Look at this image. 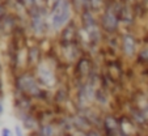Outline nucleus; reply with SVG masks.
Listing matches in <instances>:
<instances>
[{
  "label": "nucleus",
  "instance_id": "19",
  "mask_svg": "<svg viewBox=\"0 0 148 136\" xmlns=\"http://www.w3.org/2000/svg\"><path fill=\"white\" fill-rule=\"evenodd\" d=\"M106 0H88V9L95 12L96 14H100L105 8Z\"/></svg>",
  "mask_w": 148,
  "mask_h": 136
},
{
  "label": "nucleus",
  "instance_id": "21",
  "mask_svg": "<svg viewBox=\"0 0 148 136\" xmlns=\"http://www.w3.org/2000/svg\"><path fill=\"white\" fill-rule=\"evenodd\" d=\"M76 136H103L100 127H90L84 132H76Z\"/></svg>",
  "mask_w": 148,
  "mask_h": 136
},
{
  "label": "nucleus",
  "instance_id": "6",
  "mask_svg": "<svg viewBox=\"0 0 148 136\" xmlns=\"http://www.w3.org/2000/svg\"><path fill=\"white\" fill-rule=\"evenodd\" d=\"M96 89H97V86L88 83V81H84V83L73 86V96H72L73 111H77L81 110V109L95 105Z\"/></svg>",
  "mask_w": 148,
  "mask_h": 136
},
{
  "label": "nucleus",
  "instance_id": "25",
  "mask_svg": "<svg viewBox=\"0 0 148 136\" xmlns=\"http://www.w3.org/2000/svg\"><path fill=\"white\" fill-rule=\"evenodd\" d=\"M0 136H14V132L8 127H3L1 128V132H0Z\"/></svg>",
  "mask_w": 148,
  "mask_h": 136
},
{
  "label": "nucleus",
  "instance_id": "20",
  "mask_svg": "<svg viewBox=\"0 0 148 136\" xmlns=\"http://www.w3.org/2000/svg\"><path fill=\"white\" fill-rule=\"evenodd\" d=\"M75 14H79L81 11L88 8V0H71Z\"/></svg>",
  "mask_w": 148,
  "mask_h": 136
},
{
  "label": "nucleus",
  "instance_id": "14",
  "mask_svg": "<svg viewBox=\"0 0 148 136\" xmlns=\"http://www.w3.org/2000/svg\"><path fill=\"white\" fill-rule=\"evenodd\" d=\"M17 118H18V120L21 122V126H23V128L28 133H32L34 132V131L38 128L39 126V120L38 118H37L36 113H33V111H25V113H16Z\"/></svg>",
  "mask_w": 148,
  "mask_h": 136
},
{
  "label": "nucleus",
  "instance_id": "15",
  "mask_svg": "<svg viewBox=\"0 0 148 136\" xmlns=\"http://www.w3.org/2000/svg\"><path fill=\"white\" fill-rule=\"evenodd\" d=\"M45 54L42 47H39L38 44H30L26 46V68L33 70L34 67L43 59Z\"/></svg>",
  "mask_w": 148,
  "mask_h": 136
},
{
  "label": "nucleus",
  "instance_id": "2",
  "mask_svg": "<svg viewBox=\"0 0 148 136\" xmlns=\"http://www.w3.org/2000/svg\"><path fill=\"white\" fill-rule=\"evenodd\" d=\"M73 12L71 0H58L56 3L49 7L47 22H49V36H56L59 30L64 28L68 22L73 20Z\"/></svg>",
  "mask_w": 148,
  "mask_h": 136
},
{
  "label": "nucleus",
  "instance_id": "9",
  "mask_svg": "<svg viewBox=\"0 0 148 136\" xmlns=\"http://www.w3.org/2000/svg\"><path fill=\"white\" fill-rule=\"evenodd\" d=\"M13 94V107L16 113H25V111H36L39 103H37L32 97L24 94L17 90H12Z\"/></svg>",
  "mask_w": 148,
  "mask_h": 136
},
{
  "label": "nucleus",
  "instance_id": "26",
  "mask_svg": "<svg viewBox=\"0 0 148 136\" xmlns=\"http://www.w3.org/2000/svg\"><path fill=\"white\" fill-rule=\"evenodd\" d=\"M5 94V89H4V80L3 77L0 76V98H3Z\"/></svg>",
  "mask_w": 148,
  "mask_h": 136
},
{
  "label": "nucleus",
  "instance_id": "10",
  "mask_svg": "<svg viewBox=\"0 0 148 136\" xmlns=\"http://www.w3.org/2000/svg\"><path fill=\"white\" fill-rule=\"evenodd\" d=\"M79 28L80 26L76 24L75 20L68 22L67 25L62 29V30H59L58 34H56V37H58V46L77 42L79 41Z\"/></svg>",
  "mask_w": 148,
  "mask_h": 136
},
{
  "label": "nucleus",
  "instance_id": "13",
  "mask_svg": "<svg viewBox=\"0 0 148 136\" xmlns=\"http://www.w3.org/2000/svg\"><path fill=\"white\" fill-rule=\"evenodd\" d=\"M130 101L132 105H135L143 114L148 118V92L143 88H136L132 90V94L130 96Z\"/></svg>",
  "mask_w": 148,
  "mask_h": 136
},
{
  "label": "nucleus",
  "instance_id": "12",
  "mask_svg": "<svg viewBox=\"0 0 148 136\" xmlns=\"http://www.w3.org/2000/svg\"><path fill=\"white\" fill-rule=\"evenodd\" d=\"M139 128L126 111L119 114V136H135Z\"/></svg>",
  "mask_w": 148,
  "mask_h": 136
},
{
  "label": "nucleus",
  "instance_id": "8",
  "mask_svg": "<svg viewBox=\"0 0 148 136\" xmlns=\"http://www.w3.org/2000/svg\"><path fill=\"white\" fill-rule=\"evenodd\" d=\"M100 128L103 136H119V114L112 110L105 111Z\"/></svg>",
  "mask_w": 148,
  "mask_h": 136
},
{
  "label": "nucleus",
  "instance_id": "23",
  "mask_svg": "<svg viewBox=\"0 0 148 136\" xmlns=\"http://www.w3.org/2000/svg\"><path fill=\"white\" fill-rule=\"evenodd\" d=\"M13 132H14V136H26V135H25L26 131L24 130L21 124H16V126H14Z\"/></svg>",
  "mask_w": 148,
  "mask_h": 136
},
{
  "label": "nucleus",
  "instance_id": "27",
  "mask_svg": "<svg viewBox=\"0 0 148 136\" xmlns=\"http://www.w3.org/2000/svg\"><path fill=\"white\" fill-rule=\"evenodd\" d=\"M4 114V103H3V98H0V115Z\"/></svg>",
  "mask_w": 148,
  "mask_h": 136
},
{
  "label": "nucleus",
  "instance_id": "4",
  "mask_svg": "<svg viewBox=\"0 0 148 136\" xmlns=\"http://www.w3.org/2000/svg\"><path fill=\"white\" fill-rule=\"evenodd\" d=\"M49 7L33 5L28 9V26L30 34L34 38L39 39L49 36V22H47Z\"/></svg>",
  "mask_w": 148,
  "mask_h": 136
},
{
  "label": "nucleus",
  "instance_id": "16",
  "mask_svg": "<svg viewBox=\"0 0 148 136\" xmlns=\"http://www.w3.org/2000/svg\"><path fill=\"white\" fill-rule=\"evenodd\" d=\"M60 133L62 131L56 126L55 120H50V122L39 123L38 128L34 132L29 133V136H60Z\"/></svg>",
  "mask_w": 148,
  "mask_h": 136
},
{
  "label": "nucleus",
  "instance_id": "17",
  "mask_svg": "<svg viewBox=\"0 0 148 136\" xmlns=\"http://www.w3.org/2000/svg\"><path fill=\"white\" fill-rule=\"evenodd\" d=\"M71 122H72V128L75 132H84L93 127L89 119L80 111H71Z\"/></svg>",
  "mask_w": 148,
  "mask_h": 136
},
{
  "label": "nucleus",
  "instance_id": "11",
  "mask_svg": "<svg viewBox=\"0 0 148 136\" xmlns=\"http://www.w3.org/2000/svg\"><path fill=\"white\" fill-rule=\"evenodd\" d=\"M95 106L101 109L102 111H108L113 109V94L109 89L103 86H97L95 97Z\"/></svg>",
  "mask_w": 148,
  "mask_h": 136
},
{
  "label": "nucleus",
  "instance_id": "3",
  "mask_svg": "<svg viewBox=\"0 0 148 136\" xmlns=\"http://www.w3.org/2000/svg\"><path fill=\"white\" fill-rule=\"evenodd\" d=\"M119 5L121 3L115 0H106L103 11L98 14V21L102 31L108 36L118 34L121 29V18H119Z\"/></svg>",
  "mask_w": 148,
  "mask_h": 136
},
{
  "label": "nucleus",
  "instance_id": "30",
  "mask_svg": "<svg viewBox=\"0 0 148 136\" xmlns=\"http://www.w3.org/2000/svg\"><path fill=\"white\" fill-rule=\"evenodd\" d=\"M58 0H47V7H50V5H53L54 3H56Z\"/></svg>",
  "mask_w": 148,
  "mask_h": 136
},
{
  "label": "nucleus",
  "instance_id": "18",
  "mask_svg": "<svg viewBox=\"0 0 148 136\" xmlns=\"http://www.w3.org/2000/svg\"><path fill=\"white\" fill-rule=\"evenodd\" d=\"M136 68H142V67H148V44L143 43L140 49L138 50V54L135 56L134 62H132Z\"/></svg>",
  "mask_w": 148,
  "mask_h": 136
},
{
  "label": "nucleus",
  "instance_id": "7",
  "mask_svg": "<svg viewBox=\"0 0 148 136\" xmlns=\"http://www.w3.org/2000/svg\"><path fill=\"white\" fill-rule=\"evenodd\" d=\"M140 41L138 36L131 31H123L119 36V55L126 63H132L140 49Z\"/></svg>",
  "mask_w": 148,
  "mask_h": 136
},
{
  "label": "nucleus",
  "instance_id": "28",
  "mask_svg": "<svg viewBox=\"0 0 148 136\" xmlns=\"http://www.w3.org/2000/svg\"><path fill=\"white\" fill-rule=\"evenodd\" d=\"M4 73V64H3V62H1V59H0V76Z\"/></svg>",
  "mask_w": 148,
  "mask_h": 136
},
{
  "label": "nucleus",
  "instance_id": "5",
  "mask_svg": "<svg viewBox=\"0 0 148 136\" xmlns=\"http://www.w3.org/2000/svg\"><path fill=\"white\" fill-rule=\"evenodd\" d=\"M97 59L95 56H92L90 54L84 53L77 60L73 63V66L71 67L70 72V83L71 85L76 86L79 84L87 81L88 76L90 75V72L93 71L96 66H97Z\"/></svg>",
  "mask_w": 148,
  "mask_h": 136
},
{
  "label": "nucleus",
  "instance_id": "24",
  "mask_svg": "<svg viewBox=\"0 0 148 136\" xmlns=\"http://www.w3.org/2000/svg\"><path fill=\"white\" fill-rule=\"evenodd\" d=\"M8 14V11H7V7L4 5V4L0 3V22L4 20V17Z\"/></svg>",
  "mask_w": 148,
  "mask_h": 136
},
{
  "label": "nucleus",
  "instance_id": "22",
  "mask_svg": "<svg viewBox=\"0 0 148 136\" xmlns=\"http://www.w3.org/2000/svg\"><path fill=\"white\" fill-rule=\"evenodd\" d=\"M25 5L28 8L33 5H37V7H45L47 5V0H25Z\"/></svg>",
  "mask_w": 148,
  "mask_h": 136
},
{
  "label": "nucleus",
  "instance_id": "1",
  "mask_svg": "<svg viewBox=\"0 0 148 136\" xmlns=\"http://www.w3.org/2000/svg\"><path fill=\"white\" fill-rule=\"evenodd\" d=\"M12 77V90H17L32 97L39 105H53V90L41 86L33 70H21Z\"/></svg>",
  "mask_w": 148,
  "mask_h": 136
},
{
  "label": "nucleus",
  "instance_id": "29",
  "mask_svg": "<svg viewBox=\"0 0 148 136\" xmlns=\"http://www.w3.org/2000/svg\"><path fill=\"white\" fill-rule=\"evenodd\" d=\"M135 136H148V132H145V131H139Z\"/></svg>",
  "mask_w": 148,
  "mask_h": 136
}]
</instances>
